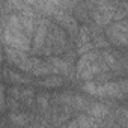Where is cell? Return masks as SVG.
Returning a JSON list of instances; mask_svg holds the SVG:
<instances>
[{"instance_id":"6da1fadb","label":"cell","mask_w":128,"mask_h":128,"mask_svg":"<svg viewBox=\"0 0 128 128\" xmlns=\"http://www.w3.org/2000/svg\"><path fill=\"white\" fill-rule=\"evenodd\" d=\"M82 90L96 96L108 100H125L128 98V80L119 78L114 82H100V80H86L82 86Z\"/></svg>"},{"instance_id":"7a4b0ae2","label":"cell","mask_w":128,"mask_h":128,"mask_svg":"<svg viewBox=\"0 0 128 128\" xmlns=\"http://www.w3.org/2000/svg\"><path fill=\"white\" fill-rule=\"evenodd\" d=\"M110 71L102 59V53L100 48H94L88 53L80 54V59L76 65V77L78 80H94L102 72Z\"/></svg>"},{"instance_id":"3957f363","label":"cell","mask_w":128,"mask_h":128,"mask_svg":"<svg viewBox=\"0 0 128 128\" xmlns=\"http://www.w3.org/2000/svg\"><path fill=\"white\" fill-rule=\"evenodd\" d=\"M119 0H88V11L98 27H106L114 21V12Z\"/></svg>"},{"instance_id":"277c9868","label":"cell","mask_w":128,"mask_h":128,"mask_svg":"<svg viewBox=\"0 0 128 128\" xmlns=\"http://www.w3.org/2000/svg\"><path fill=\"white\" fill-rule=\"evenodd\" d=\"M68 32L63 29L62 26H56V24H50V30H48V36L45 41L44 48L41 50L42 54L45 56H60L65 54L70 48V39H68Z\"/></svg>"},{"instance_id":"5b68a950","label":"cell","mask_w":128,"mask_h":128,"mask_svg":"<svg viewBox=\"0 0 128 128\" xmlns=\"http://www.w3.org/2000/svg\"><path fill=\"white\" fill-rule=\"evenodd\" d=\"M2 24H3V29H2L3 45L17 48V50H21V51L32 50V41H30L32 38L26 32H23L20 29H15V27H11L6 23H2Z\"/></svg>"},{"instance_id":"8992f818","label":"cell","mask_w":128,"mask_h":128,"mask_svg":"<svg viewBox=\"0 0 128 128\" xmlns=\"http://www.w3.org/2000/svg\"><path fill=\"white\" fill-rule=\"evenodd\" d=\"M66 54H60V56H50L48 62L51 65V71L53 74H60V76H71L76 68L72 65L71 57H65Z\"/></svg>"},{"instance_id":"52a82bcc","label":"cell","mask_w":128,"mask_h":128,"mask_svg":"<svg viewBox=\"0 0 128 128\" xmlns=\"http://www.w3.org/2000/svg\"><path fill=\"white\" fill-rule=\"evenodd\" d=\"M48 30H50V21L45 18L38 20L33 38H32V51L33 53H41V50L45 45L47 36H48Z\"/></svg>"},{"instance_id":"ba28073f","label":"cell","mask_w":128,"mask_h":128,"mask_svg":"<svg viewBox=\"0 0 128 128\" xmlns=\"http://www.w3.org/2000/svg\"><path fill=\"white\" fill-rule=\"evenodd\" d=\"M53 18L56 20V23H57L59 26H62L63 29L70 33V36L77 38V33H78L80 27H78V24H77V20L71 15V12H68V11H65V9H59V11L53 15Z\"/></svg>"},{"instance_id":"9c48e42d","label":"cell","mask_w":128,"mask_h":128,"mask_svg":"<svg viewBox=\"0 0 128 128\" xmlns=\"http://www.w3.org/2000/svg\"><path fill=\"white\" fill-rule=\"evenodd\" d=\"M9 94L12 98L21 101V102H26V106H30L33 102V98H35V92L32 88H26V84H17V86H12L9 89Z\"/></svg>"},{"instance_id":"30bf717a","label":"cell","mask_w":128,"mask_h":128,"mask_svg":"<svg viewBox=\"0 0 128 128\" xmlns=\"http://www.w3.org/2000/svg\"><path fill=\"white\" fill-rule=\"evenodd\" d=\"M65 125H68V126H101V125H106V122L101 120V119H96V118L90 116L89 113H86V114L77 116L76 119L66 122Z\"/></svg>"},{"instance_id":"8fae6325","label":"cell","mask_w":128,"mask_h":128,"mask_svg":"<svg viewBox=\"0 0 128 128\" xmlns=\"http://www.w3.org/2000/svg\"><path fill=\"white\" fill-rule=\"evenodd\" d=\"M86 113H89L90 116L104 120L106 118H108L112 114V108L107 104H101V102H90L89 107L86 108ZM106 122V120H104Z\"/></svg>"},{"instance_id":"7c38bea8","label":"cell","mask_w":128,"mask_h":128,"mask_svg":"<svg viewBox=\"0 0 128 128\" xmlns=\"http://www.w3.org/2000/svg\"><path fill=\"white\" fill-rule=\"evenodd\" d=\"M65 76H60V74H48L44 76V78L39 82V86L45 88V89H57L62 88L65 84Z\"/></svg>"},{"instance_id":"4fadbf2b","label":"cell","mask_w":128,"mask_h":128,"mask_svg":"<svg viewBox=\"0 0 128 128\" xmlns=\"http://www.w3.org/2000/svg\"><path fill=\"white\" fill-rule=\"evenodd\" d=\"M5 78H9V82L15 83V84H29L30 80L23 76V74H18L17 71H11L9 68H5Z\"/></svg>"},{"instance_id":"5bb4252c","label":"cell","mask_w":128,"mask_h":128,"mask_svg":"<svg viewBox=\"0 0 128 128\" xmlns=\"http://www.w3.org/2000/svg\"><path fill=\"white\" fill-rule=\"evenodd\" d=\"M30 114H26V113H15L12 112L11 116H9V120L12 125H17V126H24V125H30Z\"/></svg>"},{"instance_id":"9a60e30c","label":"cell","mask_w":128,"mask_h":128,"mask_svg":"<svg viewBox=\"0 0 128 128\" xmlns=\"http://www.w3.org/2000/svg\"><path fill=\"white\" fill-rule=\"evenodd\" d=\"M128 17V2H119L116 6V12H114V21L124 20Z\"/></svg>"},{"instance_id":"2e32d148","label":"cell","mask_w":128,"mask_h":128,"mask_svg":"<svg viewBox=\"0 0 128 128\" xmlns=\"http://www.w3.org/2000/svg\"><path fill=\"white\" fill-rule=\"evenodd\" d=\"M36 104H38V107H39V110H41L42 113L48 112V110H50V98H48V95H47V94L38 95V96H36Z\"/></svg>"},{"instance_id":"e0dca14e","label":"cell","mask_w":128,"mask_h":128,"mask_svg":"<svg viewBox=\"0 0 128 128\" xmlns=\"http://www.w3.org/2000/svg\"><path fill=\"white\" fill-rule=\"evenodd\" d=\"M125 57H126V60H128V53H126V54H125Z\"/></svg>"}]
</instances>
